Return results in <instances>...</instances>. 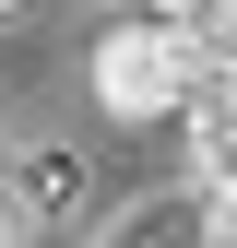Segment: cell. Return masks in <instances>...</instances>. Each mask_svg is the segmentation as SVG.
<instances>
[{
  "label": "cell",
  "mask_w": 237,
  "mask_h": 248,
  "mask_svg": "<svg viewBox=\"0 0 237 248\" xmlns=\"http://www.w3.org/2000/svg\"><path fill=\"white\" fill-rule=\"evenodd\" d=\"M214 83V36L166 12H118L95 36V107L107 118H190V95Z\"/></svg>",
  "instance_id": "obj_1"
},
{
  "label": "cell",
  "mask_w": 237,
  "mask_h": 248,
  "mask_svg": "<svg viewBox=\"0 0 237 248\" xmlns=\"http://www.w3.org/2000/svg\"><path fill=\"white\" fill-rule=\"evenodd\" d=\"M190 225H202V248H237V177L225 189H190Z\"/></svg>",
  "instance_id": "obj_2"
},
{
  "label": "cell",
  "mask_w": 237,
  "mask_h": 248,
  "mask_svg": "<svg viewBox=\"0 0 237 248\" xmlns=\"http://www.w3.org/2000/svg\"><path fill=\"white\" fill-rule=\"evenodd\" d=\"M36 236V189H12V177H0V248H24Z\"/></svg>",
  "instance_id": "obj_3"
},
{
  "label": "cell",
  "mask_w": 237,
  "mask_h": 248,
  "mask_svg": "<svg viewBox=\"0 0 237 248\" xmlns=\"http://www.w3.org/2000/svg\"><path fill=\"white\" fill-rule=\"evenodd\" d=\"M0 12H24V0H0Z\"/></svg>",
  "instance_id": "obj_4"
}]
</instances>
